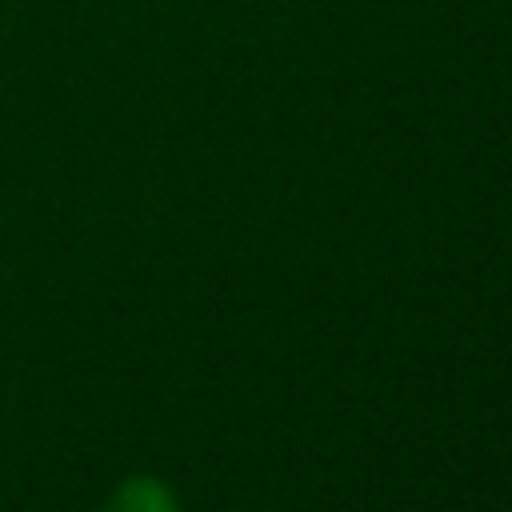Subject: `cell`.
<instances>
[{"label": "cell", "instance_id": "cell-1", "mask_svg": "<svg viewBox=\"0 0 512 512\" xmlns=\"http://www.w3.org/2000/svg\"><path fill=\"white\" fill-rule=\"evenodd\" d=\"M112 512H172V504H168V496H164L156 484L136 480V484H128V488L116 496Z\"/></svg>", "mask_w": 512, "mask_h": 512}]
</instances>
